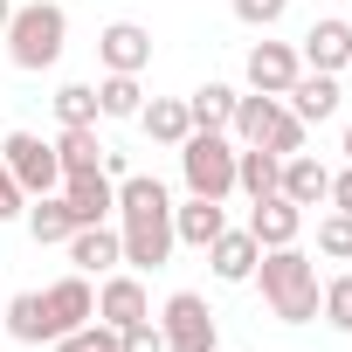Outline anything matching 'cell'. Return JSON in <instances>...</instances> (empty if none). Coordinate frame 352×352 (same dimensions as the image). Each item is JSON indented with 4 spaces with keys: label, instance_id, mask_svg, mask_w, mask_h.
Segmentation results:
<instances>
[{
    "label": "cell",
    "instance_id": "1",
    "mask_svg": "<svg viewBox=\"0 0 352 352\" xmlns=\"http://www.w3.org/2000/svg\"><path fill=\"white\" fill-rule=\"evenodd\" d=\"M118 242H124V270H166L173 263V194L152 173H124L118 180Z\"/></svg>",
    "mask_w": 352,
    "mask_h": 352
},
{
    "label": "cell",
    "instance_id": "2",
    "mask_svg": "<svg viewBox=\"0 0 352 352\" xmlns=\"http://www.w3.org/2000/svg\"><path fill=\"white\" fill-rule=\"evenodd\" d=\"M256 283H263V304H270L276 324H311V318H318V263H311L297 242L263 249Z\"/></svg>",
    "mask_w": 352,
    "mask_h": 352
},
{
    "label": "cell",
    "instance_id": "3",
    "mask_svg": "<svg viewBox=\"0 0 352 352\" xmlns=\"http://www.w3.org/2000/svg\"><path fill=\"white\" fill-rule=\"evenodd\" d=\"M8 63L14 69H56L63 63V49H69V14L56 8V0H28V8H14V21H8Z\"/></svg>",
    "mask_w": 352,
    "mask_h": 352
},
{
    "label": "cell",
    "instance_id": "4",
    "mask_svg": "<svg viewBox=\"0 0 352 352\" xmlns=\"http://www.w3.org/2000/svg\"><path fill=\"white\" fill-rule=\"evenodd\" d=\"M173 152H180L187 194H201V201H228L235 194V138L228 131H187Z\"/></svg>",
    "mask_w": 352,
    "mask_h": 352
},
{
    "label": "cell",
    "instance_id": "5",
    "mask_svg": "<svg viewBox=\"0 0 352 352\" xmlns=\"http://www.w3.org/2000/svg\"><path fill=\"white\" fill-rule=\"evenodd\" d=\"M159 338H166V352H221V331H214V311H208L201 290H173L166 297Z\"/></svg>",
    "mask_w": 352,
    "mask_h": 352
},
{
    "label": "cell",
    "instance_id": "6",
    "mask_svg": "<svg viewBox=\"0 0 352 352\" xmlns=\"http://www.w3.org/2000/svg\"><path fill=\"white\" fill-rule=\"evenodd\" d=\"M0 159H8V173L21 180V194H56L63 187V159H56V138H35V131H8L0 138Z\"/></svg>",
    "mask_w": 352,
    "mask_h": 352
},
{
    "label": "cell",
    "instance_id": "7",
    "mask_svg": "<svg viewBox=\"0 0 352 352\" xmlns=\"http://www.w3.org/2000/svg\"><path fill=\"white\" fill-rule=\"evenodd\" d=\"M63 201H69V214H76V228H97V221H111L118 214V180L104 166H90V173H63V187H56Z\"/></svg>",
    "mask_w": 352,
    "mask_h": 352
},
{
    "label": "cell",
    "instance_id": "8",
    "mask_svg": "<svg viewBox=\"0 0 352 352\" xmlns=\"http://www.w3.org/2000/svg\"><path fill=\"white\" fill-rule=\"evenodd\" d=\"M42 311H49V331H56V338L76 331V324H90V318H97V290H90V276H83V270L56 276V283L42 290Z\"/></svg>",
    "mask_w": 352,
    "mask_h": 352
},
{
    "label": "cell",
    "instance_id": "9",
    "mask_svg": "<svg viewBox=\"0 0 352 352\" xmlns=\"http://www.w3.org/2000/svg\"><path fill=\"white\" fill-rule=\"evenodd\" d=\"M97 318H104L111 331H124V324L152 318V297H145L138 270H111V276H97Z\"/></svg>",
    "mask_w": 352,
    "mask_h": 352
},
{
    "label": "cell",
    "instance_id": "10",
    "mask_svg": "<svg viewBox=\"0 0 352 352\" xmlns=\"http://www.w3.org/2000/svg\"><path fill=\"white\" fill-rule=\"evenodd\" d=\"M304 69H324V76H338V69H352V21H338V14H324V21H311V35H304Z\"/></svg>",
    "mask_w": 352,
    "mask_h": 352
},
{
    "label": "cell",
    "instance_id": "11",
    "mask_svg": "<svg viewBox=\"0 0 352 352\" xmlns=\"http://www.w3.org/2000/svg\"><path fill=\"white\" fill-rule=\"evenodd\" d=\"M97 56H104L111 76H138V69L152 63V35H145L138 21H111V28L97 35Z\"/></svg>",
    "mask_w": 352,
    "mask_h": 352
},
{
    "label": "cell",
    "instance_id": "12",
    "mask_svg": "<svg viewBox=\"0 0 352 352\" xmlns=\"http://www.w3.org/2000/svg\"><path fill=\"white\" fill-rule=\"evenodd\" d=\"M297 69H304V56L290 42H256L249 49V90H263V97H283L297 83Z\"/></svg>",
    "mask_w": 352,
    "mask_h": 352
},
{
    "label": "cell",
    "instance_id": "13",
    "mask_svg": "<svg viewBox=\"0 0 352 352\" xmlns=\"http://www.w3.org/2000/svg\"><path fill=\"white\" fill-rule=\"evenodd\" d=\"M263 249H283V242H297L304 235V208L297 201H283V194H263L256 208H249V221H242Z\"/></svg>",
    "mask_w": 352,
    "mask_h": 352
},
{
    "label": "cell",
    "instance_id": "14",
    "mask_svg": "<svg viewBox=\"0 0 352 352\" xmlns=\"http://www.w3.org/2000/svg\"><path fill=\"white\" fill-rule=\"evenodd\" d=\"M63 249H69V263H76L83 276H111V270H124V242H118V228H111V221H97V228H76Z\"/></svg>",
    "mask_w": 352,
    "mask_h": 352
},
{
    "label": "cell",
    "instance_id": "15",
    "mask_svg": "<svg viewBox=\"0 0 352 352\" xmlns=\"http://www.w3.org/2000/svg\"><path fill=\"white\" fill-rule=\"evenodd\" d=\"M208 263H214V276H221V283H249V276H256V263H263V242H256L249 228H221V235L208 242Z\"/></svg>",
    "mask_w": 352,
    "mask_h": 352
},
{
    "label": "cell",
    "instance_id": "16",
    "mask_svg": "<svg viewBox=\"0 0 352 352\" xmlns=\"http://www.w3.org/2000/svg\"><path fill=\"white\" fill-rule=\"evenodd\" d=\"M276 194H283V201H297V208H318V201L331 194V166H324V159H311V152H290V159H283V173H276Z\"/></svg>",
    "mask_w": 352,
    "mask_h": 352
},
{
    "label": "cell",
    "instance_id": "17",
    "mask_svg": "<svg viewBox=\"0 0 352 352\" xmlns=\"http://www.w3.org/2000/svg\"><path fill=\"white\" fill-rule=\"evenodd\" d=\"M221 228H228V208H221V201H201V194H187L180 208H173V242H187V249H208Z\"/></svg>",
    "mask_w": 352,
    "mask_h": 352
},
{
    "label": "cell",
    "instance_id": "18",
    "mask_svg": "<svg viewBox=\"0 0 352 352\" xmlns=\"http://www.w3.org/2000/svg\"><path fill=\"white\" fill-rule=\"evenodd\" d=\"M283 97H290V111H297L304 124L338 118V76H324V69H297V83H290Z\"/></svg>",
    "mask_w": 352,
    "mask_h": 352
},
{
    "label": "cell",
    "instance_id": "19",
    "mask_svg": "<svg viewBox=\"0 0 352 352\" xmlns=\"http://www.w3.org/2000/svg\"><path fill=\"white\" fill-rule=\"evenodd\" d=\"M21 221H28V235H35L42 249H63V242L76 235V214H69L63 194H35V201L21 208Z\"/></svg>",
    "mask_w": 352,
    "mask_h": 352
},
{
    "label": "cell",
    "instance_id": "20",
    "mask_svg": "<svg viewBox=\"0 0 352 352\" xmlns=\"http://www.w3.org/2000/svg\"><path fill=\"white\" fill-rule=\"evenodd\" d=\"M276 173H283L276 152H263V145H235V194H249V201L276 194Z\"/></svg>",
    "mask_w": 352,
    "mask_h": 352
},
{
    "label": "cell",
    "instance_id": "21",
    "mask_svg": "<svg viewBox=\"0 0 352 352\" xmlns=\"http://www.w3.org/2000/svg\"><path fill=\"white\" fill-rule=\"evenodd\" d=\"M8 338H21V345H56L49 311H42V290H14V297H8Z\"/></svg>",
    "mask_w": 352,
    "mask_h": 352
},
{
    "label": "cell",
    "instance_id": "22",
    "mask_svg": "<svg viewBox=\"0 0 352 352\" xmlns=\"http://www.w3.org/2000/svg\"><path fill=\"white\" fill-rule=\"evenodd\" d=\"M138 124H145V138H152V145H180V138L194 131V118H187V97H152V104L138 111Z\"/></svg>",
    "mask_w": 352,
    "mask_h": 352
},
{
    "label": "cell",
    "instance_id": "23",
    "mask_svg": "<svg viewBox=\"0 0 352 352\" xmlns=\"http://www.w3.org/2000/svg\"><path fill=\"white\" fill-rule=\"evenodd\" d=\"M283 111V97H263V90H249V97H235V118H228V138L235 145H263V131H270V118Z\"/></svg>",
    "mask_w": 352,
    "mask_h": 352
},
{
    "label": "cell",
    "instance_id": "24",
    "mask_svg": "<svg viewBox=\"0 0 352 352\" xmlns=\"http://www.w3.org/2000/svg\"><path fill=\"white\" fill-rule=\"evenodd\" d=\"M187 118H194V131H228V118H235V90H228V83H201V90L187 97Z\"/></svg>",
    "mask_w": 352,
    "mask_h": 352
},
{
    "label": "cell",
    "instance_id": "25",
    "mask_svg": "<svg viewBox=\"0 0 352 352\" xmlns=\"http://www.w3.org/2000/svg\"><path fill=\"white\" fill-rule=\"evenodd\" d=\"M56 159H63V173H90V166H104V138H97V124H63Z\"/></svg>",
    "mask_w": 352,
    "mask_h": 352
},
{
    "label": "cell",
    "instance_id": "26",
    "mask_svg": "<svg viewBox=\"0 0 352 352\" xmlns=\"http://www.w3.org/2000/svg\"><path fill=\"white\" fill-rule=\"evenodd\" d=\"M97 111H104V118H138V111H145L138 76H111V69H104V83H97Z\"/></svg>",
    "mask_w": 352,
    "mask_h": 352
},
{
    "label": "cell",
    "instance_id": "27",
    "mask_svg": "<svg viewBox=\"0 0 352 352\" xmlns=\"http://www.w3.org/2000/svg\"><path fill=\"white\" fill-rule=\"evenodd\" d=\"M56 118L63 124H97L104 111H97V83H63L56 90Z\"/></svg>",
    "mask_w": 352,
    "mask_h": 352
},
{
    "label": "cell",
    "instance_id": "28",
    "mask_svg": "<svg viewBox=\"0 0 352 352\" xmlns=\"http://www.w3.org/2000/svg\"><path fill=\"white\" fill-rule=\"evenodd\" d=\"M304 131H311V124H304V118H297V111L283 104V111L270 118V131H263V152H276V159H290V152H304Z\"/></svg>",
    "mask_w": 352,
    "mask_h": 352
},
{
    "label": "cell",
    "instance_id": "29",
    "mask_svg": "<svg viewBox=\"0 0 352 352\" xmlns=\"http://www.w3.org/2000/svg\"><path fill=\"white\" fill-rule=\"evenodd\" d=\"M318 311H324V324H331V331H352V276L318 283Z\"/></svg>",
    "mask_w": 352,
    "mask_h": 352
},
{
    "label": "cell",
    "instance_id": "30",
    "mask_svg": "<svg viewBox=\"0 0 352 352\" xmlns=\"http://www.w3.org/2000/svg\"><path fill=\"white\" fill-rule=\"evenodd\" d=\"M318 256H331V263H352V214H324L318 221Z\"/></svg>",
    "mask_w": 352,
    "mask_h": 352
},
{
    "label": "cell",
    "instance_id": "31",
    "mask_svg": "<svg viewBox=\"0 0 352 352\" xmlns=\"http://www.w3.org/2000/svg\"><path fill=\"white\" fill-rule=\"evenodd\" d=\"M56 352H118V331H111L104 318H90V324L63 331V338H56Z\"/></svg>",
    "mask_w": 352,
    "mask_h": 352
},
{
    "label": "cell",
    "instance_id": "32",
    "mask_svg": "<svg viewBox=\"0 0 352 352\" xmlns=\"http://www.w3.org/2000/svg\"><path fill=\"white\" fill-rule=\"evenodd\" d=\"M290 14V0H235V21L242 28H276Z\"/></svg>",
    "mask_w": 352,
    "mask_h": 352
},
{
    "label": "cell",
    "instance_id": "33",
    "mask_svg": "<svg viewBox=\"0 0 352 352\" xmlns=\"http://www.w3.org/2000/svg\"><path fill=\"white\" fill-rule=\"evenodd\" d=\"M118 352H166V338H159V318H138V324H124V331H118Z\"/></svg>",
    "mask_w": 352,
    "mask_h": 352
},
{
    "label": "cell",
    "instance_id": "34",
    "mask_svg": "<svg viewBox=\"0 0 352 352\" xmlns=\"http://www.w3.org/2000/svg\"><path fill=\"white\" fill-rule=\"evenodd\" d=\"M21 208H28V194H21L14 173H8V159H0V221H21Z\"/></svg>",
    "mask_w": 352,
    "mask_h": 352
},
{
    "label": "cell",
    "instance_id": "35",
    "mask_svg": "<svg viewBox=\"0 0 352 352\" xmlns=\"http://www.w3.org/2000/svg\"><path fill=\"white\" fill-rule=\"evenodd\" d=\"M324 201H331L338 214H352V166H345V173H331V194H324Z\"/></svg>",
    "mask_w": 352,
    "mask_h": 352
},
{
    "label": "cell",
    "instance_id": "36",
    "mask_svg": "<svg viewBox=\"0 0 352 352\" xmlns=\"http://www.w3.org/2000/svg\"><path fill=\"white\" fill-rule=\"evenodd\" d=\"M8 21H14V0H0V35H8Z\"/></svg>",
    "mask_w": 352,
    "mask_h": 352
},
{
    "label": "cell",
    "instance_id": "37",
    "mask_svg": "<svg viewBox=\"0 0 352 352\" xmlns=\"http://www.w3.org/2000/svg\"><path fill=\"white\" fill-rule=\"evenodd\" d=\"M345 166H352V124H345Z\"/></svg>",
    "mask_w": 352,
    "mask_h": 352
}]
</instances>
